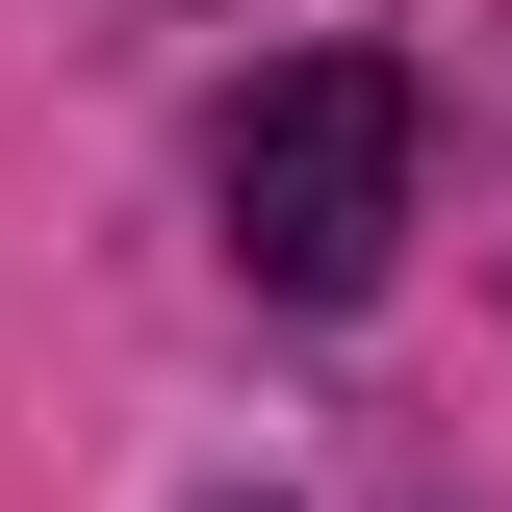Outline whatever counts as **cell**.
Masks as SVG:
<instances>
[{"mask_svg":"<svg viewBox=\"0 0 512 512\" xmlns=\"http://www.w3.org/2000/svg\"><path fill=\"white\" fill-rule=\"evenodd\" d=\"M231 256L282 308H359L384 256H410V77L384 52H282L231 103Z\"/></svg>","mask_w":512,"mask_h":512,"instance_id":"cell-1","label":"cell"}]
</instances>
